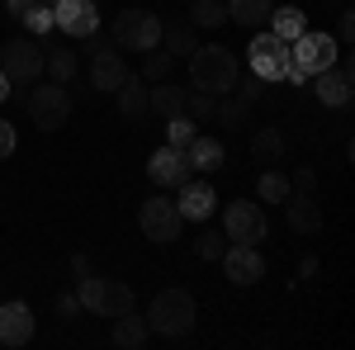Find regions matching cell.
<instances>
[{"label":"cell","mask_w":355,"mask_h":350,"mask_svg":"<svg viewBox=\"0 0 355 350\" xmlns=\"http://www.w3.org/2000/svg\"><path fill=\"white\" fill-rule=\"evenodd\" d=\"M237 53L232 48H223V43H209V48H194L190 53V85L194 90H204V95H232V85H237Z\"/></svg>","instance_id":"1"},{"label":"cell","mask_w":355,"mask_h":350,"mask_svg":"<svg viewBox=\"0 0 355 350\" xmlns=\"http://www.w3.org/2000/svg\"><path fill=\"white\" fill-rule=\"evenodd\" d=\"M194 317H199V308H194V298L185 294V289H162V294L152 298V308H147V326H152V336H166V341L190 336Z\"/></svg>","instance_id":"2"},{"label":"cell","mask_w":355,"mask_h":350,"mask_svg":"<svg viewBox=\"0 0 355 350\" xmlns=\"http://www.w3.org/2000/svg\"><path fill=\"white\" fill-rule=\"evenodd\" d=\"M76 298H81V313H95V317H119V313L137 308L133 284L105 279V274H85V279H76Z\"/></svg>","instance_id":"3"},{"label":"cell","mask_w":355,"mask_h":350,"mask_svg":"<svg viewBox=\"0 0 355 350\" xmlns=\"http://www.w3.org/2000/svg\"><path fill=\"white\" fill-rule=\"evenodd\" d=\"M114 48L119 53H152L157 43H162V19L152 15V10H123L119 19H114Z\"/></svg>","instance_id":"4"},{"label":"cell","mask_w":355,"mask_h":350,"mask_svg":"<svg viewBox=\"0 0 355 350\" xmlns=\"http://www.w3.org/2000/svg\"><path fill=\"white\" fill-rule=\"evenodd\" d=\"M43 57H48V48L38 38H10L0 48V71L10 85H33L43 76Z\"/></svg>","instance_id":"5"},{"label":"cell","mask_w":355,"mask_h":350,"mask_svg":"<svg viewBox=\"0 0 355 350\" xmlns=\"http://www.w3.org/2000/svg\"><path fill=\"white\" fill-rule=\"evenodd\" d=\"M28 119H33V128H43V133H57L67 119H71V90L67 85H38L33 81V90H28Z\"/></svg>","instance_id":"6"},{"label":"cell","mask_w":355,"mask_h":350,"mask_svg":"<svg viewBox=\"0 0 355 350\" xmlns=\"http://www.w3.org/2000/svg\"><path fill=\"white\" fill-rule=\"evenodd\" d=\"M137 227H142V237L157 246H171L180 237V227H185V218L175 209V199H166V194H152V199H142V209H137Z\"/></svg>","instance_id":"7"},{"label":"cell","mask_w":355,"mask_h":350,"mask_svg":"<svg viewBox=\"0 0 355 350\" xmlns=\"http://www.w3.org/2000/svg\"><path fill=\"white\" fill-rule=\"evenodd\" d=\"M336 57H341V43H336L331 33H318V28H303L299 38L289 43V62H294L299 71H308V76L336 67Z\"/></svg>","instance_id":"8"},{"label":"cell","mask_w":355,"mask_h":350,"mask_svg":"<svg viewBox=\"0 0 355 350\" xmlns=\"http://www.w3.org/2000/svg\"><path fill=\"white\" fill-rule=\"evenodd\" d=\"M266 232H270V222H266V209L261 204H251V199H237V204H227V213H223V237L227 242H266Z\"/></svg>","instance_id":"9"},{"label":"cell","mask_w":355,"mask_h":350,"mask_svg":"<svg viewBox=\"0 0 355 350\" xmlns=\"http://www.w3.org/2000/svg\"><path fill=\"white\" fill-rule=\"evenodd\" d=\"M246 53H251V76H261V81H279V76H284V67H289V43H284V38H275L270 28H266V33H256Z\"/></svg>","instance_id":"10"},{"label":"cell","mask_w":355,"mask_h":350,"mask_svg":"<svg viewBox=\"0 0 355 350\" xmlns=\"http://www.w3.org/2000/svg\"><path fill=\"white\" fill-rule=\"evenodd\" d=\"M123 76H128V67H123V57L114 48V38H100V43L90 48V90L114 95V90L123 85Z\"/></svg>","instance_id":"11"},{"label":"cell","mask_w":355,"mask_h":350,"mask_svg":"<svg viewBox=\"0 0 355 350\" xmlns=\"http://www.w3.org/2000/svg\"><path fill=\"white\" fill-rule=\"evenodd\" d=\"M218 261H223V270H227V279H232V284H242V289L266 279V256H261L251 242H227Z\"/></svg>","instance_id":"12"},{"label":"cell","mask_w":355,"mask_h":350,"mask_svg":"<svg viewBox=\"0 0 355 350\" xmlns=\"http://www.w3.org/2000/svg\"><path fill=\"white\" fill-rule=\"evenodd\" d=\"M53 28L71 33V38H95V28H100V5H95V0H57L53 5Z\"/></svg>","instance_id":"13"},{"label":"cell","mask_w":355,"mask_h":350,"mask_svg":"<svg viewBox=\"0 0 355 350\" xmlns=\"http://www.w3.org/2000/svg\"><path fill=\"white\" fill-rule=\"evenodd\" d=\"M147 175H152V185H162V189H180L185 180H190V161H185V147H157L152 152V161H147Z\"/></svg>","instance_id":"14"},{"label":"cell","mask_w":355,"mask_h":350,"mask_svg":"<svg viewBox=\"0 0 355 350\" xmlns=\"http://www.w3.org/2000/svg\"><path fill=\"white\" fill-rule=\"evenodd\" d=\"M308 81H313L318 105H327V109H346L351 105V62L327 67V71H318V76H308Z\"/></svg>","instance_id":"15"},{"label":"cell","mask_w":355,"mask_h":350,"mask_svg":"<svg viewBox=\"0 0 355 350\" xmlns=\"http://www.w3.org/2000/svg\"><path fill=\"white\" fill-rule=\"evenodd\" d=\"M33 341V308L28 303H0V346H28Z\"/></svg>","instance_id":"16"},{"label":"cell","mask_w":355,"mask_h":350,"mask_svg":"<svg viewBox=\"0 0 355 350\" xmlns=\"http://www.w3.org/2000/svg\"><path fill=\"white\" fill-rule=\"evenodd\" d=\"M214 204H218V194L209 180H185L180 185V199H175V209L185 222H204V218H214Z\"/></svg>","instance_id":"17"},{"label":"cell","mask_w":355,"mask_h":350,"mask_svg":"<svg viewBox=\"0 0 355 350\" xmlns=\"http://www.w3.org/2000/svg\"><path fill=\"white\" fill-rule=\"evenodd\" d=\"M284 218H289V232H299V237H318L322 232V209H318L313 194H289L284 199Z\"/></svg>","instance_id":"18"},{"label":"cell","mask_w":355,"mask_h":350,"mask_svg":"<svg viewBox=\"0 0 355 350\" xmlns=\"http://www.w3.org/2000/svg\"><path fill=\"white\" fill-rule=\"evenodd\" d=\"M185 161H190V170L214 175V170H223V161H227V147H223L218 137H209V133H194L190 142H185Z\"/></svg>","instance_id":"19"},{"label":"cell","mask_w":355,"mask_h":350,"mask_svg":"<svg viewBox=\"0 0 355 350\" xmlns=\"http://www.w3.org/2000/svg\"><path fill=\"white\" fill-rule=\"evenodd\" d=\"M114 331L110 341L119 350H142L147 341H152V326H147V317H137V308H128V313H119V317H110Z\"/></svg>","instance_id":"20"},{"label":"cell","mask_w":355,"mask_h":350,"mask_svg":"<svg viewBox=\"0 0 355 350\" xmlns=\"http://www.w3.org/2000/svg\"><path fill=\"white\" fill-rule=\"evenodd\" d=\"M147 95H152V85L142 81V76H123V85L114 90L119 114H123L128 123H142V119H147Z\"/></svg>","instance_id":"21"},{"label":"cell","mask_w":355,"mask_h":350,"mask_svg":"<svg viewBox=\"0 0 355 350\" xmlns=\"http://www.w3.org/2000/svg\"><path fill=\"white\" fill-rule=\"evenodd\" d=\"M246 152H251V161H256V166H279V161H284V152H289V142H284L279 128H256L251 142H246Z\"/></svg>","instance_id":"22"},{"label":"cell","mask_w":355,"mask_h":350,"mask_svg":"<svg viewBox=\"0 0 355 350\" xmlns=\"http://www.w3.org/2000/svg\"><path fill=\"white\" fill-rule=\"evenodd\" d=\"M185 85L175 81H157L152 85V95H147V114H162V119H175V114H185Z\"/></svg>","instance_id":"23"},{"label":"cell","mask_w":355,"mask_h":350,"mask_svg":"<svg viewBox=\"0 0 355 350\" xmlns=\"http://www.w3.org/2000/svg\"><path fill=\"white\" fill-rule=\"evenodd\" d=\"M157 48H166L171 57H190L199 48V33H194L190 19H171V24H162V43Z\"/></svg>","instance_id":"24"},{"label":"cell","mask_w":355,"mask_h":350,"mask_svg":"<svg viewBox=\"0 0 355 350\" xmlns=\"http://www.w3.org/2000/svg\"><path fill=\"white\" fill-rule=\"evenodd\" d=\"M223 5H227V24L242 28H261L275 10V0H223Z\"/></svg>","instance_id":"25"},{"label":"cell","mask_w":355,"mask_h":350,"mask_svg":"<svg viewBox=\"0 0 355 350\" xmlns=\"http://www.w3.org/2000/svg\"><path fill=\"white\" fill-rule=\"evenodd\" d=\"M266 24H270V33H275V38H284V43H294V38H299L303 28H308V15H303L299 5H275V10H270V19H266Z\"/></svg>","instance_id":"26"},{"label":"cell","mask_w":355,"mask_h":350,"mask_svg":"<svg viewBox=\"0 0 355 350\" xmlns=\"http://www.w3.org/2000/svg\"><path fill=\"white\" fill-rule=\"evenodd\" d=\"M43 71H48L57 85H71V81H76V71H81V57L71 53V48H48V57H43Z\"/></svg>","instance_id":"27"},{"label":"cell","mask_w":355,"mask_h":350,"mask_svg":"<svg viewBox=\"0 0 355 350\" xmlns=\"http://www.w3.org/2000/svg\"><path fill=\"white\" fill-rule=\"evenodd\" d=\"M190 24L194 28H223L227 24V5L223 0H190Z\"/></svg>","instance_id":"28"},{"label":"cell","mask_w":355,"mask_h":350,"mask_svg":"<svg viewBox=\"0 0 355 350\" xmlns=\"http://www.w3.org/2000/svg\"><path fill=\"white\" fill-rule=\"evenodd\" d=\"M214 119H218L223 128H246L251 105H246V100H227V95H218V100H214Z\"/></svg>","instance_id":"29"},{"label":"cell","mask_w":355,"mask_h":350,"mask_svg":"<svg viewBox=\"0 0 355 350\" xmlns=\"http://www.w3.org/2000/svg\"><path fill=\"white\" fill-rule=\"evenodd\" d=\"M256 194H261V204H284V199H289V175L275 170V166H266V175H261Z\"/></svg>","instance_id":"30"},{"label":"cell","mask_w":355,"mask_h":350,"mask_svg":"<svg viewBox=\"0 0 355 350\" xmlns=\"http://www.w3.org/2000/svg\"><path fill=\"white\" fill-rule=\"evenodd\" d=\"M171 67H175V57L171 53H147V62H142V81L147 85H157V81H171Z\"/></svg>","instance_id":"31"},{"label":"cell","mask_w":355,"mask_h":350,"mask_svg":"<svg viewBox=\"0 0 355 350\" xmlns=\"http://www.w3.org/2000/svg\"><path fill=\"white\" fill-rule=\"evenodd\" d=\"M194 133H199V123H194V119H185V114L166 119V142H171V147H185Z\"/></svg>","instance_id":"32"},{"label":"cell","mask_w":355,"mask_h":350,"mask_svg":"<svg viewBox=\"0 0 355 350\" xmlns=\"http://www.w3.org/2000/svg\"><path fill=\"white\" fill-rule=\"evenodd\" d=\"M185 119H194V123H209V119H214V95L190 90V95H185Z\"/></svg>","instance_id":"33"},{"label":"cell","mask_w":355,"mask_h":350,"mask_svg":"<svg viewBox=\"0 0 355 350\" xmlns=\"http://www.w3.org/2000/svg\"><path fill=\"white\" fill-rule=\"evenodd\" d=\"M223 246H227V237H223V232H204V237L194 242V256H199V261H218Z\"/></svg>","instance_id":"34"},{"label":"cell","mask_w":355,"mask_h":350,"mask_svg":"<svg viewBox=\"0 0 355 350\" xmlns=\"http://www.w3.org/2000/svg\"><path fill=\"white\" fill-rule=\"evenodd\" d=\"M232 90H237V100H246V105H256V100H261V95H266V81H261V76H237V85H232Z\"/></svg>","instance_id":"35"},{"label":"cell","mask_w":355,"mask_h":350,"mask_svg":"<svg viewBox=\"0 0 355 350\" xmlns=\"http://www.w3.org/2000/svg\"><path fill=\"white\" fill-rule=\"evenodd\" d=\"M24 24H28V33H48L53 28V10H43V5H33L24 15Z\"/></svg>","instance_id":"36"},{"label":"cell","mask_w":355,"mask_h":350,"mask_svg":"<svg viewBox=\"0 0 355 350\" xmlns=\"http://www.w3.org/2000/svg\"><path fill=\"white\" fill-rule=\"evenodd\" d=\"M15 142H19V137H15V123H10V119H0V161H10V157H15Z\"/></svg>","instance_id":"37"},{"label":"cell","mask_w":355,"mask_h":350,"mask_svg":"<svg viewBox=\"0 0 355 350\" xmlns=\"http://www.w3.org/2000/svg\"><path fill=\"white\" fill-rule=\"evenodd\" d=\"M289 189H294V194H313V189H318V175H313L308 166H299L294 180H289Z\"/></svg>","instance_id":"38"},{"label":"cell","mask_w":355,"mask_h":350,"mask_svg":"<svg viewBox=\"0 0 355 350\" xmlns=\"http://www.w3.org/2000/svg\"><path fill=\"white\" fill-rule=\"evenodd\" d=\"M336 43H341V48H351V43H355V15H351V10H341V24H336Z\"/></svg>","instance_id":"39"},{"label":"cell","mask_w":355,"mask_h":350,"mask_svg":"<svg viewBox=\"0 0 355 350\" xmlns=\"http://www.w3.org/2000/svg\"><path fill=\"white\" fill-rule=\"evenodd\" d=\"M76 313H81V298H76V289L57 294V317H76Z\"/></svg>","instance_id":"40"},{"label":"cell","mask_w":355,"mask_h":350,"mask_svg":"<svg viewBox=\"0 0 355 350\" xmlns=\"http://www.w3.org/2000/svg\"><path fill=\"white\" fill-rule=\"evenodd\" d=\"M71 274H76V279H85V274H95V265H90V256H71Z\"/></svg>","instance_id":"41"},{"label":"cell","mask_w":355,"mask_h":350,"mask_svg":"<svg viewBox=\"0 0 355 350\" xmlns=\"http://www.w3.org/2000/svg\"><path fill=\"white\" fill-rule=\"evenodd\" d=\"M33 5H38V0H5V10H10L15 19H24L28 10H33Z\"/></svg>","instance_id":"42"},{"label":"cell","mask_w":355,"mask_h":350,"mask_svg":"<svg viewBox=\"0 0 355 350\" xmlns=\"http://www.w3.org/2000/svg\"><path fill=\"white\" fill-rule=\"evenodd\" d=\"M10 100V81H5V71H0V105Z\"/></svg>","instance_id":"43"},{"label":"cell","mask_w":355,"mask_h":350,"mask_svg":"<svg viewBox=\"0 0 355 350\" xmlns=\"http://www.w3.org/2000/svg\"><path fill=\"white\" fill-rule=\"evenodd\" d=\"M95 5H100V0H95Z\"/></svg>","instance_id":"44"}]
</instances>
